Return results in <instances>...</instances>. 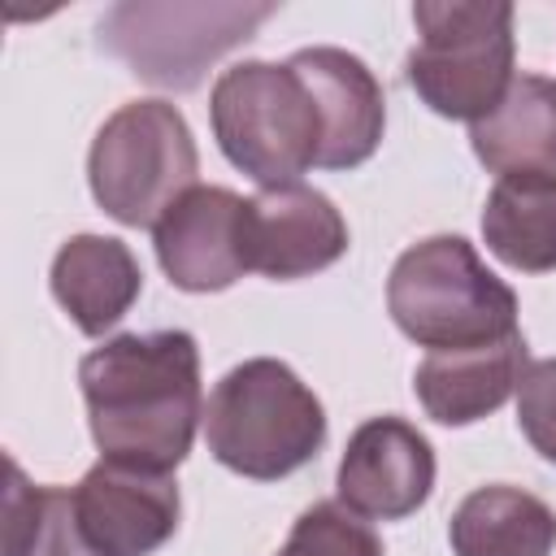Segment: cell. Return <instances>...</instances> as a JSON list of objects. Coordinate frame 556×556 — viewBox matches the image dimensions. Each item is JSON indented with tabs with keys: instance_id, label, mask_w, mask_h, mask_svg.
<instances>
[{
	"instance_id": "obj_8",
	"label": "cell",
	"mask_w": 556,
	"mask_h": 556,
	"mask_svg": "<svg viewBox=\"0 0 556 556\" xmlns=\"http://www.w3.org/2000/svg\"><path fill=\"white\" fill-rule=\"evenodd\" d=\"M174 473L100 456L74 486V521L91 556H152L178 530Z\"/></svg>"
},
{
	"instance_id": "obj_16",
	"label": "cell",
	"mask_w": 556,
	"mask_h": 556,
	"mask_svg": "<svg viewBox=\"0 0 556 556\" xmlns=\"http://www.w3.org/2000/svg\"><path fill=\"white\" fill-rule=\"evenodd\" d=\"M447 543L456 556H552L556 513L526 486L491 482L456 504Z\"/></svg>"
},
{
	"instance_id": "obj_13",
	"label": "cell",
	"mask_w": 556,
	"mask_h": 556,
	"mask_svg": "<svg viewBox=\"0 0 556 556\" xmlns=\"http://www.w3.org/2000/svg\"><path fill=\"white\" fill-rule=\"evenodd\" d=\"M530 369V348L526 334H508L500 343H478V348H452V352H430L413 369V391L439 426H473L491 417L508 395H517L521 378Z\"/></svg>"
},
{
	"instance_id": "obj_2",
	"label": "cell",
	"mask_w": 556,
	"mask_h": 556,
	"mask_svg": "<svg viewBox=\"0 0 556 556\" xmlns=\"http://www.w3.org/2000/svg\"><path fill=\"white\" fill-rule=\"evenodd\" d=\"M204 443L230 473L278 482L321 452L326 408L287 361L252 356L208 391Z\"/></svg>"
},
{
	"instance_id": "obj_11",
	"label": "cell",
	"mask_w": 556,
	"mask_h": 556,
	"mask_svg": "<svg viewBox=\"0 0 556 556\" xmlns=\"http://www.w3.org/2000/svg\"><path fill=\"white\" fill-rule=\"evenodd\" d=\"M243 248L248 269L274 282H295L330 269L348 252V222L317 187H261L256 195H248Z\"/></svg>"
},
{
	"instance_id": "obj_18",
	"label": "cell",
	"mask_w": 556,
	"mask_h": 556,
	"mask_svg": "<svg viewBox=\"0 0 556 556\" xmlns=\"http://www.w3.org/2000/svg\"><path fill=\"white\" fill-rule=\"evenodd\" d=\"M4 556H91L74 521V491L26 482L17 460H9Z\"/></svg>"
},
{
	"instance_id": "obj_1",
	"label": "cell",
	"mask_w": 556,
	"mask_h": 556,
	"mask_svg": "<svg viewBox=\"0 0 556 556\" xmlns=\"http://www.w3.org/2000/svg\"><path fill=\"white\" fill-rule=\"evenodd\" d=\"M87 426L109 460L169 473L204 426L200 343L187 330L113 334L78 361Z\"/></svg>"
},
{
	"instance_id": "obj_17",
	"label": "cell",
	"mask_w": 556,
	"mask_h": 556,
	"mask_svg": "<svg viewBox=\"0 0 556 556\" xmlns=\"http://www.w3.org/2000/svg\"><path fill=\"white\" fill-rule=\"evenodd\" d=\"M482 239L495 261L521 274L556 269V178H500L482 208Z\"/></svg>"
},
{
	"instance_id": "obj_12",
	"label": "cell",
	"mask_w": 556,
	"mask_h": 556,
	"mask_svg": "<svg viewBox=\"0 0 556 556\" xmlns=\"http://www.w3.org/2000/svg\"><path fill=\"white\" fill-rule=\"evenodd\" d=\"M304 87L317 100L321 113V169H356L365 165L387 130V100H382V83L374 78V70L348 52V48H300L287 61Z\"/></svg>"
},
{
	"instance_id": "obj_14",
	"label": "cell",
	"mask_w": 556,
	"mask_h": 556,
	"mask_svg": "<svg viewBox=\"0 0 556 556\" xmlns=\"http://www.w3.org/2000/svg\"><path fill=\"white\" fill-rule=\"evenodd\" d=\"M52 295L70 321L100 339L113 330L143 291V269L135 252L113 235H70L52 256Z\"/></svg>"
},
{
	"instance_id": "obj_19",
	"label": "cell",
	"mask_w": 556,
	"mask_h": 556,
	"mask_svg": "<svg viewBox=\"0 0 556 556\" xmlns=\"http://www.w3.org/2000/svg\"><path fill=\"white\" fill-rule=\"evenodd\" d=\"M278 556H382V539L339 500H317L295 517Z\"/></svg>"
},
{
	"instance_id": "obj_7",
	"label": "cell",
	"mask_w": 556,
	"mask_h": 556,
	"mask_svg": "<svg viewBox=\"0 0 556 556\" xmlns=\"http://www.w3.org/2000/svg\"><path fill=\"white\" fill-rule=\"evenodd\" d=\"M269 13L274 4H113L100 22V48L152 87L191 91Z\"/></svg>"
},
{
	"instance_id": "obj_3",
	"label": "cell",
	"mask_w": 556,
	"mask_h": 556,
	"mask_svg": "<svg viewBox=\"0 0 556 556\" xmlns=\"http://www.w3.org/2000/svg\"><path fill=\"white\" fill-rule=\"evenodd\" d=\"M387 308L391 321L430 352L517 334V291L495 278L460 235H430L404 248L387 278Z\"/></svg>"
},
{
	"instance_id": "obj_20",
	"label": "cell",
	"mask_w": 556,
	"mask_h": 556,
	"mask_svg": "<svg viewBox=\"0 0 556 556\" xmlns=\"http://www.w3.org/2000/svg\"><path fill=\"white\" fill-rule=\"evenodd\" d=\"M517 426L530 439V447L556 465V356L530 361L517 387Z\"/></svg>"
},
{
	"instance_id": "obj_6",
	"label": "cell",
	"mask_w": 556,
	"mask_h": 556,
	"mask_svg": "<svg viewBox=\"0 0 556 556\" xmlns=\"http://www.w3.org/2000/svg\"><path fill=\"white\" fill-rule=\"evenodd\" d=\"M200 152L178 104L126 100L104 117L87 152L96 204L122 226H156L161 213L195 187Z\"/></svg>"
},
{
	"instance_id": "obj_4",
	"label": "cell",
	"mask_w": 556,
	"mask_h": 556,
	"mask_svg": "<svg viewBox=\"0 0 556 556\" xmlns=\"http://www.w3.org/2000/svg\"><path fill=\"white\" fill-rule=\"evenodd\" d=\"M222 156L261 187H291L321 165V113L304 78L282 61H239L208 91Z\"/></svg>"
},
{
	"instance_id": "obj_9",
	"label": "cell",
	"mask_w": 556,
	"mask_h": 556,
	"mask_svg": "<svg viewBox=\"0 0 556 556\" xmlns=\"http://www.w3.org/2000/svg\"><path fill=\"white\" fill-rule=\"evenodd\" d=\"M339 504L365 521H404L434 491V447L404 417H369L339 460Z\"/></svg>"
},
{
	"instance_id": "obj_10",
	"label": "cell",
	"mask_w": 556,
	"mask_h": 556,
	"mask_svg": "<svg viewBox=\"0 0 556 556\" xmlns=\"http://www.w3.org/2000/svg\"><path fill=\"white\" fill-rule=\"evenodd\" d=\"M243 213L248 200L230 187L195 182L187 195H178L152 226V248L165 278L191 295L235 287L248 274Z\"/></svg>"
},
{
	"instance_id": "obj_5",
	"label": "cell",
	"mask_w": 556,
	"mask_h": 556,
	"mask_svg": "<svg viewBox=\"0 0 556 556\" xmlns=\"http://www.w3.org/2000/svg\"><path fill=\"white\" fill-rule=\"evenodd\" d=\"M417 43L404 78L417 100L452 122L486 117L513 87V4L504 0H417Z\"/></svg>"
},
{
	"instance_id": "obj_15",
	"label": "cell",
	"mask_w": 556,
	"mask_h": 556,
	"mask_svg": "<svg viewBox=\"0 0 556 556\" xmlns=\"http://www.w3.org/2000/svg\"><path fill=\"white\" fill-rule=\"evenodd\" d=\"M469 143L500 178H556V78L517 74L504 100L469 126Z\"/></svg>"
}]
</instances>
